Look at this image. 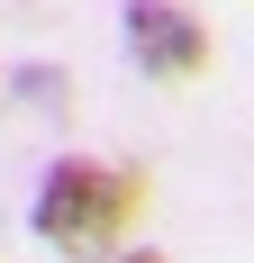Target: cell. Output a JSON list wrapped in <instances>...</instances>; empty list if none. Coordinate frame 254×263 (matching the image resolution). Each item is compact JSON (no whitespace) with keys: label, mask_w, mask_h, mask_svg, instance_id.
I'll return each instance as SVG.
<instances>
[{"label":"cell","mask_w":254,"mask_h":263,"mask_svg":"<svg viewBox=\"0 0 254 263\" xmlns=\"http://www.w3.org/2000/svg\"><path fill=\"white\" fill-rule=\"evenodd\" d=\"M146 173L109 155H55L27 191V236L64 263H109L118 245H136V218H146Z\"/></svg>","instance_id":"obj_1"},{"label":"cell","mask_w":254,"mask_h":263,"mask_svg":"<svg viewBox=\"0 0 254 263\" xmlns=\"http://www.w3.org/2000/svg\"><path fill=\"white\" fill-rule=\"evenodd\" d=\"M118 36H127V64H136L146 82H173V91L218 64V36H209V18L191 9V0H127Z\"/></svg>","instance_id":"obj_2"},{"label":"cell","mask_w":254,"mask_h":263,"mask_svg":"<svg viewBox=\"0 0 254 263\" xmlns=\"http://www.w3.org/2000/svg\"><path fill=\"white\" fill-rule=\"evenodd\" d=\"M109 263H173V254H154V245H118Z\"/></svg>","instance_id":"obj_3"}]
</instances>
